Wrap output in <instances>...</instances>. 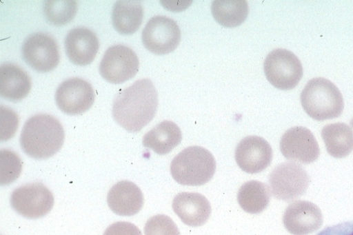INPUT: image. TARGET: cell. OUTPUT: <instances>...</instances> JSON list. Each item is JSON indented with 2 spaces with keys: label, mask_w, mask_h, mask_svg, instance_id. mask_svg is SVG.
<instances>
[{
  "label": "cell",
  "mask_w": 353,
  "mask_h": 235,
  "mask_svg": "<svg viewBox=\"0 0 353 235\" xmlns=\"http://www.w3.org/2000/svg\"><path fill=\"white\" fill-rule=\"evenodd\" d=\"M158 93L151 80H138L120 90L114 99L112 114L116 122L130 132H139L154 118Z\"/></svg>",
  "instance_id": "6da1fadb"
},
{
  "label": "cell",
  "mask_w": 353,
  "mask_h": 235,
  "mask_svg": "<svg viewBox=\"0 0 353 235\" xmlns=\"http://www.w3.org/2000/svg\"><path fill=\"white\" fill-rule=\"evenodd\" d=\"M65 132L62 124L50 114H37L29 119L22 130L20 144L28 156L48 159L62 148Z\"/></svg>",
  "instance_id": "7a4b0ae2"
},
{
  "label": "cell",
  "mask_w": 353,
  "mask_h": 235,
  "mask_svg": "<svg viewBox=\"0 0 353 235\" xmlns=\"http://www.w3.org/2000/svg\"><path fill=\"white\" fill-rule=\"evenodd\" d=\"M301 103L306 114L319 121L338 118L344 110L341 92L325 78H315L307 83L301 92Z\"/></svg>",
  "instance_id": "3957f363"
},
{
  "label": "cell",
  "mask_w": 353,
  "mask_h": 235,
  "mask_svg": "<svg viewBox=\"0 0 353 235\" xmlns=\"http://www.w3.org/2000/svg\"><path fill=\"white\" fill-rule=\"evenodd\" d=\"M216 171L212 154L201 147H190L176 156L170 165L175 181L184 185L199 186L209 182Z\"/></svg>",
  "instance_id": "277c9868"
},
{
  "label": "cell",
  "mask_w": 353,
  "mask_h": 235,
  "mask_svg": "<svg viewBox=\"0 0 353 235\" xmlns=\"http://www.w3.org/2000/svg\"><path fill=\"white\" fill-rule=\"evenodd\" d=\"M269 182L274 198L291 202L306 193L310 177L300 165L287 162L279 165L272 171Z\"/></svg>",
  "instance_id": "5b68a950"
},
{
  "label": "cell",
  "mask_w": 353,
  "mask_h": 235,
  "mask_svg": "<svg viewBox=\"0 0 353 235\" xmlns=\"http://www.w3.org/2000/svg\"><path fill=\"white\" fill-rule=\"evenodd\" d=\"M263 68L269 81L283 90L294 88L303 74L301 63L297 57L283 49L272 52L265 60Z\"/></svg>",
  "instance_id": "8992f818"
},
{
  "label": "cell",
  "mask_w": 353,
  "mask_h": 235,
  "mask_svg": "<svg viewBox=\"0 0 353 235\" xmlns=\"http://www.w3.org/2000/svg\"><path fill=\"white\" fill-rule=\"evenodd\" d=\"M12 208L23 217L37 219L48 214L54 205L52 193L41 183L22 185L11 196Z\"/></svg>",
  "instance_id": "52a82bcc"
},
{
  "label": "cell",
  "mask_w": 353,
  "mask_h": 235,
  "mask_svg": "<svg viewBox=\"0 0 353 235\" xmlns=\"http://www.w3.org/2000/svg\"><path fill=\"white\" fill-rule=\"evenodd\" d=\"M22 55L25 62L37 72H50L60 63V52L57 41L43 32L29 36L23 43Z\"/></svg>",
  "instance_id": "ba28073f"
},
{
  "label": "cell",
  "mask_w": 353,
  "mask_h": 235,
  "mask_svg": "<svg viewBox=\"0 0 353 235\" xmlns=\"http://www.w3.org/2000/svg\"><path fill=\"white\" fill-rule=\"evenodd\" d=\"M140 63L134 51L119 44L109 48L101 63L100 73L112 84H121L134 78L139 70Z\"/></svg>",
  "instance_id": "9c48e42d"
},
{
  "label": "cell",
  "mask_w": 353,
  "mask_h": 235,
  "mask_svg": "<svg viewBox=\"0 0 353 235\" xmlns=\"http://www.w3.org/2000/svg\"><path fill=\"white\" fill-rule=\"evenodd\" d=\"M145 48L157 55L170 54L178 48L181 31L174 20L163 16L152 18L142 34Z\"/></svg>",
  "instance_id": "30bf717a"
},
{
  "label": "cell",
  "mask_w": 353,
  "mask_h": 235,
  "mask_svg": "<svg viewBox=\"0 0 353 235\" xmlns=\"http://www.w3.org/2000/svg\"><path fill=\"white\" fill-rule=\"evenodd\" d=\"M280 148L286 159L304 165L314 163L321 154L314 134L311 130L301 126L286 131L281 138Z\"/></svg>",
  "instance_id": "8fae6325"
},
{
  "label": "cell",
  "mask_w": 353,
  "mask_h": 235,
  "mask_svg": "<svg viewBox=\"0 0 353 235\" xmlns=\"http://www.w3.org/2000/svg\"><path fill=\"white\" fill-rule=\"evenodd\" d=\"M59 108L68 115H79L92 107L95 92L92 85L79 78H71L63 81L56 92Z\"/></svg>",
  "instance_id": "7c38bea8"
},
{
  "label": "cell",
  "mask_w": 353,
  "mask_h": 235,
  "mask_svg": "<svg viewBox=\"0 0 353 235\" xmlns=\"http://www.w3.org/2000/svg\"><path fill=\"white\" fill-rule=\"evenodd\" d=\"M235 157L238 165L243 171L248 174H257L271 165L273 150L264 139L249 136L242 139L238 145Z\"/></svg>",
  "instance_id": "4fadbf2b"
},
{
  "label": "cell",
  "mask_w": 353,
  "mask_h": 235,
  "mask_svg": "<svg viewBox=\"0 0 353 235\" xmlns=\"http://www.w3.org/2000/svg\"><path fill=\"white\" fill-rule=\"evenodd\" d=\"M286 229L293 235H308L323 224L321 209L307 201H295L286 209L283 218Z\"/></svg>",
  "instance_id": "5bb4252c"
},
{
  "label": "cell",
  "mask_w": 353,
  "mask_h": 235,
  "mask_svg": "<svg viewBox=\"0 0 353 235\" xmlns=\"http://www.w3.org/2000/svg\"><path fill=\"white\" fill-rule=\"evenodd\" d=\"M65 47L71 62L78 66H86L96 59L100 42L97 35L91 30L77 28L68 32Z\"/></svg>",
  "instance_id": "9a60e30c"
},
{
  "label": "cell",
  "mask_w": 353,
  "mask_h": 235,
  "mask_svg": "<svg viewBox=\"0 0 353 235\" xmlns=\"http://www.w3.org/2000/svg\"><path fill=\"white\" fill-rule=\"evenodd\" d=\"M110 210L119 216H131L138 214L143 207L144 196L134 183L121 181L114 185L108 195Z\"/></svg>",
  "instance_id": "2e32d148"
},
{
  "label": "cell",
  "mask_w": 353,
  "mask_h": 235,
  "mask_svg": "<svg viewBox=\"0 0 353 235\" xmlns=\"http://www.w3.org/2000/svg\"><path fill=\"white\" fill-rule=\"evenodd\" d=\"M174 212L191 227L204 225L211 215V205L208 199L197 193H181L172 201Z\"/></svg>",
  "instance_id": "e0dca14e"
},
{
  "label": "cell",
  "mask_w": 353,
  "mask_h": 235,
  "mask_svg": "<svg viewBox=\"0 0 353 235\" xmlns=\"http://www.w3.org/2000/svg\"><path fill=\"white\" fill-rule=\"evenodd\" d=\"M29 75L19 66L5 63L0 67V96L12 102L26 99L31 90Z\"/></svg>",
  "instance_id": "ac0fdd59"
},
{
  "label": "cell",
  "mask_w": 353,
  "mask_h": 235,
  "mask_svg": "<svg viewBox=\"0 0 353 235\" xmlns=\"http://www.w3.org/2000/svg\"><path fill=\"white\" fill-rule=\"evenodd\" d=\"M182 139V132L178 125L164 121L144 136L143 143L145 147L156 154L165 155L178 147Z\"/></svg>",
  "instance_id": "d6986e66"
},
{
  "label": "cell",
  "mask_w": 353,
  "mask_h": 235,
  "mask_svg": "<svg viewBox=\"0 0 353 235\" xmlns=\"http://www.w3.org/2000/svg\"><path fill=\"white\" fill-rule=\"evenodd\" d=\"M143 17L144 10L141 2L118 1L112 11V24L119 34H132L141 28Z\"/></svg>",
  "instance_id": "ffe728a7"
},
{
  "label": "cell",
  "mask_w": 353,
  "mask_h": 235,
  "mask_svg": "<svg viewBox=\"0 0 353 235\" xmlns=\"http://www.w3.org/2000/svg\"><path fill=\"white\" fill-rule=\"evenodd\" d=\"M321 135L328 154L336 159L347 157L353 150V131L346 124L336 123L325 125Z\"/></svg>",
  "instance_id": "44dd1931"
},
{
  "label": "cell",
  "mask_w": 353,
  "mask_h": 235,
  "mask_svg": "<svg viewBox=\"0 0 353 235\" xmlns=\"http://www.w3.org/2000/svg\"><path fill=\"white\" fill-rule=\"evenodd\" d=\"M271 196L268 186L258 181L245 183L239 191L238 202L247 213L258 214L266 210Z\"/></svg>",
  "instance_id": "7402d4cb"
},
{
  "label": "cell",
  "mask_w": 353,
  "mask_h": 235,
  "mask_svg": "<svg viewBox=\"0 0 353 235\" xmlns=\"http://www.w3.org/2000/svg\"><path fill=\"white\" fill-rule=\"evenodd\" d=\"M211 10L214 19L220 25L235 28L246 20L249 8L244 0H216L212 3Z\"/></svg>",
  "instance_id": "603a6c76"
},
{
  "label": "cell",
  "mask_w": 353,
  "mask_h": 235,
  "mask_svg": "<svg viewBox=\"0 0 353 235\" xmlns=\"http://www.w3.org/2000/svg\"><path fill=\"white\" fill-rule=\"evenodd\" d=\"M77 3L72 0H50L44 3L43 13L52 25L62 26L70 23L76 16Z\"/></svg>",
  "instance_id": "cb8c5ba5"
},
{
  "label": "cell",
  "mask_w": 353,
  "mask_h": 235,
  "mask_svg": "<svg viewBox=\"0 0 353 235\" xmlns=\"http://www.w3.org/2000/svg\"><path fill=\"white\" fill-rule=\"evenodd\" d=\"M0 155H1V183L8 185L20 176L22 161L16 153L10 150H2Z\"/></svg>",
  "instance_id": "d4e9b609"
},
{
  "label": "cell",
  "mask_w": 353,
  "mask_h": 235,
  "mask_svg": "<svg viewBox=\"0 0 353 235\" xmlns=\"http://www.w3.org/2000/svg\"><path fill=\"white\" fill-rule=\"evenodd\" d=\"M145 235H181L178 226L168 216L159 214L150 218L145 226Z\"/></svg>",
  "instance_id": "484cf974"
},
{
  "label": "cell",
  "mask_w": 353,
  "mask_h": 235,
  "mask_svg": "<svg viewBox=\"0 0 353 235\" xmlns=\"http://www.w3.org/2000/svg\"><path fill=\"white\" fill-rule=\"evenodd\" d=\"M103 235H143L139 228L128 222H117L110 225Z\"/></svg>",
  "instance_id": "4316f807"
},
{
  "label": "cell",
  "mask_w": 353,
  "mask_h": 235,
  "mask_svg": "<svg viewBox=\"0 0 353 235\" xmlns=\"http://www.w3.org/2000/svg\"><path fill=\"white\" fill-rule=\"evenodd\" d=\"M317 235H353V221L327 227Z\"/></svg>",
  "instance_id": "83f0119b"
},
{
  "label": "cell",
  "mask_w": 353,
  "mask_h": 235,
  "mask_svg": "<svg viewBox=\"0 0 353 235\" xmlns=\"http://www.w3.org/2000/svg\"><path fill=\"white\" fill-rule=\"evenodd\" d=\"M350 124L353 131V118L350 120Z\"/></svg>",
  "instance_id": "f1b7e54d"
}]
</instances>
